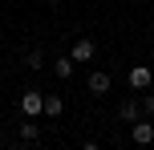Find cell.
I'll return each instance as SVG.
<instances>
[{
	"instance_id": "cell-1",
	"label": "cell",
	"mask_w": 154,
	"mask_h": 150,
	"mask_svg": "<svg viewBox=\"0 0 154 150\" xmlns=\"http://www.w3.org/2000/svg\"><path fill=\"white\" fill-rule=\"evenodd\" d=\"M20 114H24V118H41V114H45V93L24 89V97H20Z\"/></svg>"
},
{
	"instance_id": "cell-2",
	"label": "cell",
	"mask_w": 154,
	"mask_h": 150,
	"mask_svg": "<svg viewBox=\"0 0 154 150\" xmlns=\"http://www.w3.org/2000/svg\"><path fill=\"white\" fill-rule=\"evenodd\" d=\"M69 57H73L77 65H89L93 57H97V45H93L89 37H77V41H73V49H69Z\"/></svg>"
},
{
	"instance_id": "cell-3",
	"label": "cell",
	"mask_w": 154,
	"mask_h": 150,
	"mask_svg": "<svg viewBox=\"0 0 154 150\" xmlns=\"http://www.w3.org/2000/svg\"><path fill=\"white\" fill-rule=\"evenodd\" d=\"M85 89H89L93 97H106V93H109V73H106V69H93L89 81H85Z\"/></svg>"
},
{
	"instance_id": "cell-4",
	"label": "cell",
	"mask_w": 154,
	"mask_h": 150,
	"mask_svg": "<svg viewBox=\"0 0 154 150\" xmlns=\"http://www.w3.org/2000/svg\"><path fill=\"white\" fill-rule=\"evenodd\" d=\"M126 81H130V89H150V85H154V73L146 69V65H134Z\"/></svg>"
},
{
	"instance_id": "cell-5",
	"label": "cell",
	"mask_w": 154,
	"mask_h": 150,
	"mask_svg": "<svg viewBox=\"0 0 154 150\" xmlns=\"http://www.w3.org/2000/svg\"><path fill=\"white\" fill-rule=\"evenodd\" d=\"M130 138H134V146H150V142H154V118H150V122H134Z\"/></svg>"
},
{
	"instance_id": "cell-6",
	"label": "cell",
	"mask_w": 154,
	"mask_h": 150,
	"mask_svg": "<svg viewBox=\"0 0 154 150\" xmlns=\"http://www.w3.org/2000/svg\"><path fill=\"white\" fill-rule=\"evenodd\" d=\"M20 142H24V146L41 142V126H37V118H24V122H20Z\"/></svg>"
},
{
	"instance_id": "cell-7",
	"label": "cell",
	"mask_w": 154,
	"mask_h": 150,
	"mask_svg": "<svg viewBox=\"0 0 154 150\" xmlns=\"http://www.w3.org/2000/svg\"><path fill=\"white\" fill-rule=\"evenodd\" d=\"M118 118H122V122H138L142 118V102H134V97L122 102V106H118Z\"/></svg>"
},
{
	"instance_id": "cell-8",
	"label": "cell",
	"mask_w": 154,
	"mask_h": 150,
	"mask_svg": "<svg viewBox=\"0 0 154 150\" xmlns=\"http://www.w3.org/2000/svg\"><path fill=\"white\" fill-rule=\"evenodd\" d=\"M53 69H57V77H61V81H69V77H73V69H77V61H73V57H57Z\"/></svg>"
},
{
	"instance_id": "cell-9",
	"label": "cell",
	"mask_w": 154,
	"mask_h": 150,
	"mask_svg": "<svg viewBox=\"0 0 154 150\" xmlns=\"http://www.w3.org/2000/svg\"><path fill=\"white\" fill-rule=\"evenodd\" d=\"M61 114H65V102H61V97H45V114H41V118H61Z\"/></svg>"
},
{
	"instance_id": "cell-10",
	"label": "cell",
	"mask_w": 154,
	"mask_h": 150,
	"mask_svg": "<svg viewBox=\"0 0 154 150\" xmlns=\"http://www.w3.org/2000/svg\"><path fill=\"white\" fill-rule=\"evenodd\" d=\"M24 65H29V69H41V65H45V53H41V49H32V53L24 57Z\"/></svg>"
},
{
	"instance_id": "cell-11",
	"label": "cell",
	"mask_w": 154,
	"mask_h": 150,
	"mask_svg": "<svg viewBox=\"0 0 154 150\" xmlns=\"http://www.w3.org/2000/svg\"><path fill=\"white\" fill-rule=\"evenodd\" d=\"M142 114H146V118H154V93L142 97Z\"/></svg>"
},
{
	"instance_id": "cell-12",
	"label": "cell",
	"mask_w": 154,
	"mask_h": 150,
	"mask_svg": "<svg viewBox=\"0 0 154 150\" xmlns=\"http://www.w3.org/2000/svg\"><path fill=\"white\" fill-rule=\"evenodd\" d=\"M49 4H65V0H49Z\"/></svg>"
}]
</instances>
